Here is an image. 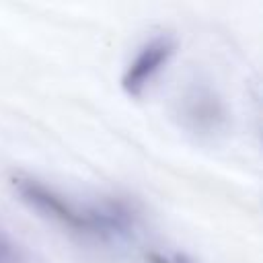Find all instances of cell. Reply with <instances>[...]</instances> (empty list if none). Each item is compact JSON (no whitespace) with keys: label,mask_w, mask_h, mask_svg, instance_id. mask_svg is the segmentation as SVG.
Here are the masks:
<instances>
[{"label":"cell","mask_w":263,"mask_h":263,"mask_svg":"<svg viewBox=\"0 0 263 263\" xmlns=\"http://www.w3.org/2000/svg\"><path fill=\"white\" fill-rule=\"evenodd\" d=\"M175 53V41L171 37H154L140 47L134 60L127 64L121 76V88L129 97H142L144 90L152 84L158 72L168 64Z\"/></svg>","instance_id":"cell-3"},{"label":"cell","mask_w":263,"mask_h":263,"mask_svg":"<svg viewBox=\"0 0 263 263\" xmlns=\"http://www.w3.org/2000/svg\"><path fill=\"white\" fill-rule=\"evenodd\" d=\"M148 263H191L185 255H173V257H166V255H160V253H150L148 255Z\"/></svg>","instance_id":"cell-5"},{"label":"cell","mask_w":263,"mask_h":263,"mask_svg":"<svg viewBox=\"0 0 263 263\" xmlns=\"http://www.w3.org/2000/svg\"><path fill=\"white\" fill-rule=\"evenodd\" d=\"M12 185L18 197L31 210L74 232L90 234L99 238H121L132 232L134 226L132 214L121 203H105L99 208L80 210L72 201H68L62 193H58L55 189L47 187L37 179L14 177Z\"/></svg>","instance_id":"cell-1"},{"label":"cell","mask_w":263,"mask_h":263,"mask_svg":"<svg viewBox=\"0 0 263 263\" xmlns=\"http://www.w3.org/2000/svg\"><path fill=\"white\" fill-rule=\"evenodd\" d=\"M0 263H27L23 251L4 232H0Z\"/></svg>","instance_id":"cell-4"},{"label":"cell","mask_w":263,"mask_h":263,"mask_svg":"<svg viewBox=\"0 0 263 263\" xmlns=\"http://www.w3.org/2000/svg\"><path fill=\"white\" fill-rule=\"evenodd\" d=\"M179 117L183 127L201 138H214L228 127V109L224 101L203 82L185 88L179 99Z\"/></svg>","instance_id":"cell-2"}]
</instances>
